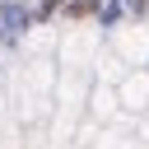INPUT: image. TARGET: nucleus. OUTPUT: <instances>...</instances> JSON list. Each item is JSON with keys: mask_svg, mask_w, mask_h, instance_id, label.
Returning <instances> with one entry per match:
<instances>
[{"mask_svg": "<svg viewBox=\"0 0 149 149\" xmlns=\"http://www.w3.org/2000/svg\"><path fill=\"white\" fill-rule=\"evenodd\" d=\"M0 19H5V28H9V33H19V28H23V23H28V14H23V9H19V5H9V9H5V14H0Z\"/></svg>", "mask_w": 149, "mask_h": 149, "instance_id": "obj_1", "label": "nucleus"}]
</instances>
